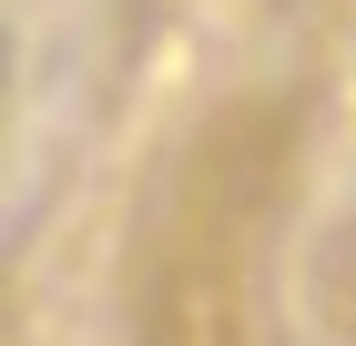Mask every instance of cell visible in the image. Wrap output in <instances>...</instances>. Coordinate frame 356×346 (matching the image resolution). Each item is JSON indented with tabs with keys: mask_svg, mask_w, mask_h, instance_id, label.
<instances>
[{
	"mask_svg": "<svg viewBox=\"0 0 356 346\" xmlns=\"http://www.w3.org/2000/svg\"><path fill=\"white\" fill-rule=\"evenodd\" d=\"M285 184V112L245 102L193 143L153 224L133 346H254L265 336V224Z\"/></svg>",
	"mask_w": 356,
	"mask_h": 346,
	"instance_id": "6da1fadb",
	"label": "cell"
},
{
	"mask_svg": "<svg viewBox=\"0 0 356 346\" xmlns=\"http://www.w3.org/2000/svg\"><path fill=\"white\" fill-rule=\"evenodd\" d=\"M336 326L356 336V244H346V265H336Z\"/></svg>",
	"mask_w": 356,
	"mask_h": 346,
	"instance_id": "7a4b0ae2",
	"label": "cell"
}]
</instances>
